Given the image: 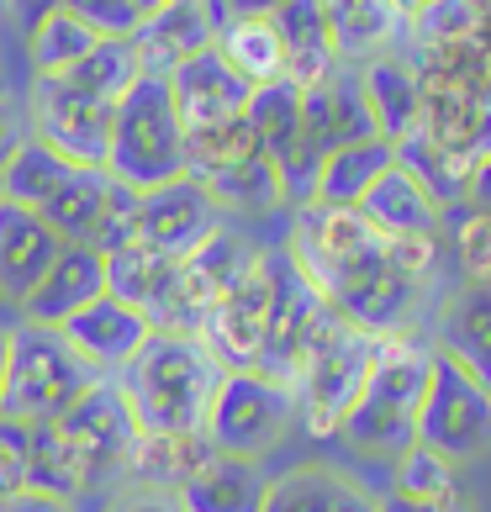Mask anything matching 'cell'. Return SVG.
<instances>
[{
  "instance_id": "1",
  "label": "cell",
  "mask_w": 491,
  "mask_h": 512,
  "mask_svg": "<svg viewBox=\"0 0 491 512\" xmlns=\"http://www.w3.org/2000/svg\"><path fill=\"white\" fill-rule=\"evenodd\" d=\"M111 381H117L138 433H201L217 381H222V365L196 333L154 328L143 338V349Z\"/></svg>"
},
{
  "instance_id": "2",
  "label": "cell",
  "mask_w": 491,
  "mask_h": 512,
  "mask_svg": "<svg viewBox=\"0 0 491 512\" xmlns=\"http://www.w3.org/2000/svg\"><path fill=\"white\" fill-rule=\"evenodd\" d=\"M428 365H433V344L396 333L375 344V365L360 386V402L349 407L338 439L360 454H386L396 460L402 449L418 444V412H423V391H428Z\"/></svg>"
},
{
  "instance_id": "3",
  "label": "cell",
  "mask_w": 491,
  "mask_h": 512,
  "mask_svg": "<svg viewBox=\"0 0 491 512\" xmlns=\"http://www.w3.org/2000/svg\"><path fill=\"white\" fill-rule=\"evenodd\" d=\"M96 381H106V375L90 370L64 344L59 328L16 322L6 333V359H0V423H11V428L53 423Z\"/></svg>"
},
{
  "instance_id": "4",
  "label": "cell",
  "mask_w": 491,
  "mask_h": 512,
  "mask_svg": "<svg viewBox=\"0 0 491 512\" xmlns=\"http://www.w3.org/2000/svg\"><path fill=\"white\" fill-rule=\"evenodd\" d=\"M106 175L127 191H159L169 180H185V127L175 117L169 85L154 74H138L111 111Z\"/></svg>"
},
{
  "instance_id": "5",
  "label": "cell",
  "mask_w": 491,
  "mask_h": 512,
  "mask_svg": "<svg viewBox=\"0 0 491 512\" xmlns=\"http://www.w3.org/2000/svg\"><path fill=\"white\" fill-rule=\"evenodd\" d=\"M375 344L381 338L354 328V322H344L333 312V322L323 328V338L312 344L307 365H301L296 375V417L307 423V433H317V439H333L338 428H344L349 407L360 402V386L365 375L375 365Z\"/></svg>"
},
{
  "instance_id": "6",
  "label": "cell",
  "mask_w": 491,
  "mask_h": 512,
  "mask_svg": "<svg viewBox=\"0 0 491 512\" xmlns=\"http://www.w3.org/2000/svg\"><path fill=\"white\" fill-rule=\"evenodd\" d=\"M296 423V391L264 370H222L212 412H206V444L233 460H264Z\"/></svg>"
},
{
  "instance_id": "7",
  "label": "cell",
  "mask_w": 491,
  "mask_h": 512,
  "mask_svg": "<svg viewBox=\"0 0 491 512\" xmlns=\"http://www.w3.org/2000/svg\"><path fill=\"white\" fill-rule=\"evenodd\" d=\"M418 444L433 449L449 465H465L491 449V386H481L470 370L433 349L428 391L418 412Z\"/></svg>"
},
{
  "instance_id": "8",
  "label": "cell",
  "mask_w": 491,
  "mask_h": 512,
  "mask_svg": "<svg viewBox=\"0 0 491 512\" xmlns=\"http://www.w3.org/2000/svg\"><path fill=\"white\" fill-rule=\"evenodd\" d=\"M22 111H27L32 143L53 148L59 159L80 164V169H106L111 111H117V101H96V96H85V90H74L69 80L32 74V90H27Z\"/></svg>"
},
{
  "instance_id": "9",
  "label": "cell",
  "mask_w": 491,
  "mask_h": 512,
  "mask_svg": "<svg viewBox=\"0 0 491 512\" xmlns=\"http://www.w3.org/2000/svg\"><path fill=\"white\" fill-rule=\"evenodd\" d=\"M270 307H275V280H270V259H259L243 270V280L201 317L196 338L222 370H259L264 359V338H270Z\"/></svg>"
},
{
  "instance_id": "10",
  "label": "cell",
  "mask_w": 491,
  "mask_h": 512,
  "mask_svg": "<svg viewBox=\"0 0 491 512\" xmlns=\"http://www.w3.org/2000/svg\"><path fill=\"white\" fill-rule=\"evenodd\" d=\"M53 423H59L64 444L74 449V460H80L90 486H117L122 481V460H127L138 428H132V412L122 402L117 381H96L64 417H53Z\"/></svg>"
},
{
  "instance_id": "11",
  "label": "cell",
  "mask_w": 491,
  "mask_h": 512,
  "mask_svg": "<svg viewBox=\"0 0 491 512\" xmlns=\"http://www.w3.org/2000/svg\"><path fill=\"white\" fill-rule=\"evenodd\" d=\"M217 227H222V212L196 180H169V185H159V191H138L127 238L180 264L191 249H201Z\"/></svg>"
},
{
  "instance_id": "12",
  "label": "cell",
  "mask_w": 491,
  "mask_h": 512,
  "mask_svg": "<svg viewBox=\"0 0 491 512\" xmlns=\"http://www.w3.org/2000/svg\"><path fill=\"white\" fill-rule=\"evenodd\" d=\"M169 101H175V117L185 132H201V127H222L249 111L254 85L238 80V69L222 59L217 48H201L191 53L180 69H169Z\"/></svg>"
},
{
  "instance_id": "13",
  "label": "cell",
  "mask_w": 491,
  "mask_h": 512,
  "mask_svg": "<svg viewBox=\"0 0 491 512\" xmlns=\"http://www.w3.org/2000/svg\"><path fill=\"white\" fill-rule=\"evenodd\" d=\"M222 22H228V16H222L217 0H175V6H164L159 16H148V22L132 32L138 69L154 74V80H169V69H180L191 53L217 43Z\"/></svg>"
},
{
  "instance_id": "14",
  "label": "cell",
  "mask_w": 491,
  "mask_h": 512,
  "mask_svg": "<svg viewBox=\"0 0 491 512\" xmlns=\"http://www.w3.org/2000/svg\"><path fill=\"white\" fill-rule=\"evenodd\" d=\"M365 138H375V127H370V111L360 96V69L354 64H338L328 80L301 90V143L317 159H328L333 148L365 143Z\"/></svg>"
},
{
  "instance_id": "15",
  "label": "cell",
  "mask_w": 491,
  "mask_h": 512,
  "mask_svg": "<svg viewBox=\"0 0 491 512\" xmlns=\"http://www.w3.org/2000/svg\"><path fill=\"white\" fill-rule=\"evenodd\" d=\"M59 333H64V344L80 354L90 370L111 381V375H117L127 359L143 349V338L154 333V328H148V317H143V312H132L127 301H117V296H96L90 307L74 312Z\"/></svg>"
},
{
  "instance_id": "16",
  "label": "cell",
  "mask_w": 491,
  "mask_h": 512,
  "mask_svg": "<svg viewBox=\"0 0 491 512\" xmlns=\"http://www.w3.org/2000/svg\"><path fill=\"white\" fill-rule=\"evenodd\" d=\"M96 296H106V259L90 243H64L59 259L48 264V275L32 286V296L22 301V322H37V328H64V322L90 307Z\"/></svg>"
},
{
  "instance_id": "17",
  "label": "cell",
  "mask_w": 491,
  "mask_h": 512,
  "mask_svg": "<svg viewBox=\"0 0 491 512\" xmlns=\"http://www.w3.org/2000/svg\"><path fill=\"white\" fill-rule=\"evenodd\" d=\"M317 11L328 22L338 64H354V69L370 59H386L412 27V16L396 0H317Z\"/></svg>"
},
{
  "instance_id": "18",
  "label": "cell",
  "mask_w": 491,
  "mask_h": 512,
  "mask_svg": "<svg viewBox=\"0 0 491 512\" xmlns=\"http://www.w3.org/2000/svg\"><path fill=\"white\" fill-rule=\"evenodd\" d=\"M59 249H64V238L37 212L0 201V301L22 307L32 286L48 275V264L59 259Z\"/></svg>"
},
{
  "instance_id": "19",
  "label": "cell",
  "mask_w": 491,
  "mask_h": 512,
  "mask_svg": "<svg viewBox=\"0 0 491 512\" xmlns=\"http://www.w3.org/2000/svg\"><path fill=\"white\" fill-rule=\"evenodd\" d=\"M360 96H365L375 138H386L391 148L407 143L412 132H423V111H428L423 80H418V69L402 64L396 53L360 64Z\"/></svg>"
},
{
  "instance_id": "20",
  "label": "cell",
  "mask_w": 491,
  "mask_h": 512,
  "mask_svg": "<svg viewBox=\"0 0 491 512\" xmlns=\"http://www.w3.org/2000/svg\"><path fill=\"white\" fill-rule=\"evenodd\" d=\"M354 212H360L381 238H433V233H439L444 206L433 201V191L412 175V169L391 164L386 175L370 185V196L354 206Z\"/></svg>"
},
{
  "instance_id": "21",
  "label": "cell",
  "mask_w": 491,
  "mask_h": 512,
  "mask_svg": "<svg viewBox=\"0 0 491 512\" xmlns=\"http://www.w3.org/2000/svg\"><path fill=\"white\" fill-rule=\"evenodd\" d=\"M439 349L470 370L481 386H491V280H465L460 291H449L439 307Z\"/></svg>"
},
{
  "instance_id": "22",
  "label": "cell",
  "mask_w": 491,
  "mask_h": 512,
  "mask_svg": "<svg viewBox=\"0 0 491 512\" xmlns=\"http://www.w3.org/2000/svg\"><path fill=\"white\" fill-rule=\"evenodd\" d=\"M212 454L217 449L206 444V433H132V449L122 460V481L154 486V491H180Z\"/></svg>"
},
{
  "instance_id": "23",
  "label": "cell",
  "mask_w": 491,
  "mask_h": 512,
  "mask_svg": "<svg viewBox=\"0 0 491 512\" xmlns=\"http://www.w3.org/2000/svg\"><path fill=\"white\" fill-rule=\"evenodd\" d=\"M270 27L280 37V59H286V80L312 90L317 80H328L338 69V53H333V37L328 22L317 11V0H286L280 11H270Z\"/></svg>"
},
{
  "instance_id": "24",
  "label": "cell",
  "mask_w": 491,
  "mask_h": 512,
  "mask_svg": "<svg viewBox=\"0 0 491 512\" xmlns=\"http://www.w3.org/2000/svg\"><path fill=\"white\" fill-rule=\"evenodd\" d=\"M264 512H375V497L333 465H296L270 481Z\"/></svg>"
},
{
  "instance_id": "25",
  "label": "cell",
  "mask_w": 491,
  "mask_h": 512,
  "mask_svg": "<svg viewBox=\"0 0 491 512\" xmlns=\"http://www.w3.org/2000/svg\"><path fill=\"white\" fill-rule=\"evenodd\" d=\"M264 491H270V476L259 470V460L212 454L175 497L185 512H264Z\"/></svg>"
},
{
  "instance_id": "26",
  "label": "cell",
  "mask_w": 491,
  "mask_h": 512,
  "mask_svg": "<svg viewBox=\"0 0 491 512\" xmlns=\"http://www.w3.org/2000/svg\"><path fill=\"white\" fill-rule=\"evenodd\" d=\"M396 164V148L386 138H365L349 148H333V154L317 164V185H312V206H328V212H354L370 185Z\"/></svg>"
},
{
  "instance_id": "27",
  "label": "cell",
  "mask_w": 491,
  "mask_h": 512,
  "mask_svg": "<svg viewBox=\"0 0 491 512\" xmlns=\"http://www.w3.org/2000/svg\"><path fill=\"white\" fill-rule=\"evenodd\" d=\"M111 191H117V180H111L106 169H74L59 191L48 196V206H43L37 217H43L64 243H90V249H96V243H101V227H106V201H111Z\"/></svg>"
},
{
  "instance_id": "28",
  "label": "cell",
  "mask_w": 491,
  "mask_h": 512,
  "mask_svg": "<svg viewBox=\"0 0 491 512\" xmlns=\"http://www.w3.org/2000/svg\"><path fill=\"white\" fill-rule=\"evenodd\" d=\"M106 296L127 301L132 312L148 317V328H154V312L169 291V280H175V259H164L154 249H143V243H117V249H106Z\"/></svg>"
},
{
  "instance_id": "29",
  "label": "cell",
  "mask_w": 491,
  "mask_h": 512,
  "mask_svg": "<svg viewBox=\"0 0 491 512\" xmlns=\"http://www.w3.org/2000/svg\"><path fill=\"white\" fill-rule=\"evenodd\" d=\"M212 48L238 69V80H249L254 90L270 85V80H286V59H280V37L270 27V16H228Z\"/></svg>"
},
{
  "instance_id": "30",
  "label": "cell",
  "mask_w": 491,
  "mask_h": 512,
  "mask_svg": "<svg viewBox=\"0 0 491 512\" xmlns=\"http://www.w3.org/2000/svg\"><path fill=\"white\" fill-rule=\"evenodd\" d=\"M27 439V486L32 491H48V497L59 502H74L80 491H90L80 460H74V449L64 444L59 423H37V428H22Z\"/></svg>"
},
{
  "instance_id": "31",
  "label": "cell",
  "mask_w": 491,
  "mask_h": 512,
  "mask_svg": "<svg viewBox=\"0 0 491 512\" xmlns=\"http://www.w3.org/2000/svg\"><path fill=\"white\" fill-rule=\"evenodd\" d=\"M243 117H249L259 148L280 164L286 154L301 148V85H291V80L259 85L249 96V111H243Z\"/></svg>"
},
{
  "instance_id": "32",
  "label": "cell",
  "mask_w": 491,
  "mask_h": 512,
  "mask_svg": "<svg viewBox=\"0 0 491 512\" xmlns=\"http://www.w3.org/2000/svg\"><path fill=\"white\" fill-rule=\"evenodd\" d=\"M74 169H80V164H69V159L53 154V148H43V143L27 138L22 154H16V159L6 164V175H0V196H6L11 206H27V212H43L48 196L59 191Z\"/></svg>"
},
{
  "instance_id": "33",
  "label": "cell",
  "mask_w": 491,
  "mask_h": 512,
  "mask_svg": "<svg viewBox=\"0 0 491 512\" xmlns=\"http://www.w3.org/2000/svg\"><path fill=\"white\" fill-rule=\"evenodd\" d=\"M138 74L143 69H138L132 43H96L69 74H53V80H69L74 90H85V96H96V101H122Z\"/></svg>"
},
{
  "instance_id": "34",
  "label": "cell",
  "mask_w": 491,
  "mask_h": 512,
  "mask_svg": "<svg viewBox=\"0 0 491 512\" xmlns=\"http://www.w3.org/2000/svg\"><path fill=\"white\" fill-rule=\"evenodd\" d=\"M101 37H90L74 16H64V11H48L43 22L32 27V37H27V59H32V74H69L74 64L85 59L90 48H96Z\"/></svg>"
},
{
  "instance_id": "35",
  "label": "cell",
  "mask_w": 491,
  "mask_h": 512,
  "mask_svg": "<svg viewBox=\"0 0 491 512\" xmlns=\"http://www.w3.org/2000/svg\"><path fill=\"white\" fill-rule=\"evenodd\" d=\"M391 491H402L412 502H460V486H455V465L439 460L433 449L412 444L396 454V481Z\"/></svg>"
},
{
  "instance_id": "36",
  "label": "cell",
  "mask_w": 491,
  "mask_h": 512,
  "mask_svg": "<svg viewBox=\"0 0 491 512\" xmlns=\"http://www.w3.org/2000/svg\"><path fill=\"white\" fill-rule=\"evenodd\" d=\"M59 11L101 43H132V32L143 27V11L132 0H59Z\"/></svg>"
},
{
  "instance_id": "37",
  "label": "cell",
  "mask_w": 491,
  "mask_h": 512,
  "mask_svg": "<svg viewBox=\"0 0 491 512\" xmlns=\"http://www.w3.org/2000/svg\"><path fill=\"white\" fill-rule=\"evenodd\" d=\"M11 491H27V439L22 428L0 423V497Z\"/></svg>"
},
{
  "instance_id": "38",
  "label": "cell",
  "mask_w": 491,
  "mask_h": 512,
  "mask_svg": "<svg viewBox=\"0 0 491 512\" xmlns=\"http://www.w3.org/2000/svg\"><path fill=\"white\" fill-rule=\"evenodd\" d=\"M106 512H185L175 491H154V486H111Z\"/></svg>"
},
{
  "instance_id": "39",
  "label": "cell",
  "mask_w": 491,
  "mask_h": 512,
  "mask_svg": "<svg viewBox=\"0 0 491 512\" xmlns=\"http://www.w3.org/2000/svg\"><path fill=\"white\" fill-rule=\"evenodd\" d=\"M460 259H465L470 280H491V217L486 212L470 222V233H460Z\"/></svg>"
},
{
  "instance_id": "40",
  "label": "cell",
  "mask_w": 491,
  "mask_h": 512,
  "mask_svg": "<svg viewBox=\"0 0 491 512\" xmlns=\"http://www.w3.org/2000/svg\"><path fill=\"white\" fill-rule=\"evenodd\" d=\"M27 138H32V132H27V111L16 106L6 90H0V175H6V164H11L16 154H22Z\"/></svg>"
},
{
  "instance_id": "41",
  "label": "cell",
  "mask_w": 491,
  "mask_h": 512,
  "mask_svg": "<svg viewBox=\"0 0 491 512\" xmlns=\"http://www.w3.org/2000/svg\"><path fill=\"white\" fill-rule=\"evenodd\" d=\"M0 512H74V502H59L48 497V491H11V497H0Z\"/></svg>"
},
{
  "instance_id": "42",
  "label": "cell",
  "mask_w": 491,
  "mask_h": 512,
  "mask_svg": "<svg viewBox=\"0 0 491 512\" xmlns=\"http://www.w3.org/2000/svg\"><path fill=\"white\" fill-rule=\"evenodd\" d=\"M375 512H465L460 502H412L402 491H386V497H375Z\"/></svg>"
},
{
  "instance_id": "43",
  "label": "cell",
  "mask_w": 491,
  "mask_h": 512,
  "mask_svg": "<svg viewBox=\"0 0 491 512\" xmlns=\"http://www.w3.org/2000/svg\"><path fill=\"white\" fill-rule=\"evenodd\" d=\"M217 6H222V16H270L286 0H217Z\"/></svg>"
},
{
  "instance_id": "44",
  "label": "cell",
  "mask_w": 491,
  "mask_h": 512,
  "mask_svg": "<svg viewBox=\"0 0 491 512\" xmlns=\"http://www.w3.org/2000/svg\"><path fill=\"white\" fill-rule=\"evenodd\" d=\"M470 196H476V206L491 217V154L476 164V175H470Z\"/></svg>"
},
{
  "instance_id": "45",
  "label": "cell",
  "mask_w": 491,
  "mask_h": 512,
  "mask_svg": "<svg viewBox=\"0 0 491 512\" xmlns=\"http://www.w3.org/2000/svg\"><path fill=\"white\" fill-rule=\"evenodd\" d=\"M132 6H138V11H143V22H148V16H159L164 6H175V0H132Z\"/></svg>"
},
{
  "instance_id": "46",
  "label": "cell",
  "mask_w": 491,
  "mask_h": 512,
  "mask_svg": "<svg viewBox=\"0 0 491 512\" xmlns=\"http://www.w3.org/2000/svg\"><path fill=\"white\" fill-rule=\"evenodd\" d=\"M396 6H402L407 16H418V11H428V6H439V0H396Z\"/></svg>"
},
{
  "instance_id": "47",
  "label": "cell",
  "mask_w": 491,
  "mask_h": 512,
  "mask_svg": "<svg viewBox=\"0 0 491 512\" xmlns=\"http://www.w3.org/2000/svg\"><path fill=\"white\" fill-rule=\"evenodd\" d=\"M0 359H6V333H0Z\"/></svg>"
},
{
  "instance_id": "48",
  "label": "cell",
  "mask_w": 491,
  "mask_h": 512,
  "mask_svg": "<svg viewBox=\"0 0 491 512\" xmlns=\"http://www.w3.org/2000/svg\"><path fill=\"white\" fill-rule=\"evenodd\" d=\"M0 201H6V196H0Z\"/></svg>"
}]
</instances>
